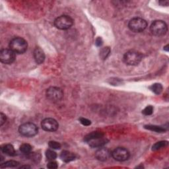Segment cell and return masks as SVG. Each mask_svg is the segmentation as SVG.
Returning <instances> with one entry per match:
<instances>
[{"instance_id":"1","label":"cell","mask_w":169,"mask_h":169,"mask_svg":"<svg viewBox=\"0 0 169 169\" xmlns=\"http://www.w3.org/2000/svg\"><path fill=\"white\" fill-rule=\"evenodd\" d=\"M142 58L143 55L141 52L132 50L125 53L124 56L123 60L127 65H137L141 62Z\"/></svg>"},{"instance_id":"2","label":"cell","mask_w":169,"mask_h":169,"mask_svg":"<svg viewBox=\"0 0 169 169\" xmlns=\"http://www.w3.org/2000/svg\"><path fill=\"white\" fill-rule=\"evenodd\" d=\"M9 48L11 50L17 54H23L28 48L27 42L20 37H16L12 39L9 43Z\"/></svg>"},{"instance_id":"3","label":"cell","mask_w":169,"mask_h":169,"mask_svg":"<svg viewBox=\"0 0 169 169\" xmlns=\"http://www.w3.org/2000/svg\"><path fill=\"white\" fill-rule=\"evenodd\" d=\"M167 31L168 27L166 23L161 20L154 21L150 27L151 32L156 36H164L167 33Z\"/></svg>"},{"instance_id":"4","label":"cell","mask_w":169,"mask_h":169,"mask_svg":"<svg viewBox=\"0 0 169 169\" xmlns=\"http://www.w3.org/2000/svg\"><path fill=\"white\" fill-rule=\"evenodd\" d=\"M147 27V21L143 19L135 17L129 21L128 27L134 32H140L143 31Z\"/></svg>"},{"instance_id":"5","label":"cell","mask_w":169,"mask_h":169,"mask_svg":"<svg viewBox=\"0 0 169 169\" xmlns=\"http://www.w3.org/2000/svg\"><path fill=\"white\" fill-rule=\"evenodd\" d=\"M19 132L22 136L25 137H33L38 133V128L36 125L31 122L23 124L19 126Z\"/></svg>"},{"instance_id":"6","label":"cell","mask_w":169,"mask_h":169,"mask_svg":"<svg viewBox=\"0 0 169 169\" xmlns=\"http://www.w3.org/2000/svg\"><path fill=\"white\" fill-rule=\"evenodd\" d=\"M74 25V20L68 15H61L56 18L54 21V25L60 30H67Z\"/></svg>"},{"instance_id":"7","label":"cell","mask_w":169,"mask_h":169,"mask_svg":"<svg viewBox=\"0 0 169 169\" xmlns=\"http://www.w3.org/2000/svg\"><path fill=\"white\" fill-rule=\"evenodd\" d=\"M46 97L52 102L60 101L64 96L63 91L57 87H50L46 90Z\"/></svg>"},{"instance_id":"8","label":"cell","mask_w":169,"mask_h":169,"mask_svg":"<svg viewBox=\"0 0 169 169\" xmlns=\"http://www.w3.org/2000/svg\"><path fill=\"white\" fill-rule=\"evenodd\" d=\"M129 152L124 147H118L112 152V157L118 161H125L129 157Z\"/></svg>"},{"instance_id":"9","label":"cell","mask_w":169,"mask_h":169,"mask_svg":"<svg viewBox=\"0 0 169 169\" xmlns=\"http://www.w3.org/2000/svg\"><path fill=\"white\" fill-rule=\"evenodd\" d=\"M15 60V53L11 49H3L0 52V60L5 64H11Z\"/></svg>"},{"instance_id":"10","label":"cell","mask_w":169,"mask_h":169,"mask_svg":"<svg viewBox=\"0 0 169 169\" xmlns=\"http://www.w3.org/2000/svg\"><path fill=\"white\" fill-rule=\"evenodd\" d=\"M42 129L46 132H55L58 129L59 124L56 120L54 118H48L43 120L41 123Z\"/></svg>"},{"instance_id":"11","label":"cell","mask_w":169,"mask_h":169,"mask_svg":"<svg viewBox=\"0 0 169 169\" xmlns=\"http://www.w3.org/2000/svg\"><path fill=\"white\" fill-rule=\"evenodd\" d=\"M112 156V152L110 149L107 148H100L96 151L95 153V157L100 161H106Z\"/></svg>"},{"instance_id":"12","label":"cell","mask_w":169,"mask_h":169,"mask_svg":"<svg viewBox=\"0 0 169 169\" xmlns=\"http://www.w3.org/2000/svg\"><path fill=\"white\" fill-rule=\"evenodd\" d=\"M108 142V140L107 139L104 138V136H103V137H97V138L91 140V141L88 142L87 143H89V146L91 147L96 148V147H102L103 146H104L105 144H107Z\"/></svg>"},{"instance_id":"13","label":"cell","mask_w":169,"mask_h":169,"mask_svg":"<svg viewBox=\"0 0 169 169\" xmlns=\"http://www.w3.org/2000/svg\"><path fill=\"white\" fill-rule=\"evenodd\" d=\"M34 58L38 64H41L45 60V54L40 48L37 47L34 51Z\"/></svg>"},{"instance_id":"14","label":"cell","mask_w":169,"mask_h":169,"mask_svg":"<svg viewBox=\"0 0 169 169\" xmlns=\"http://www.w3.org/2000/svg\"><path fill=\"white\" fill-rule=\"evenodd\" d=\"M1 150L2 153H5L9 156H15V148L11 144H6L3 145L1 147Z\"/></svg>"},{"instance_id":"15","label":"cell","mask_w":169,"mask_h":169,"mask_svg":"<svg viewBox=\"0 0 169 169\" xmlns=\"http://www.w3.org/2000/svg\"><path fill=\"white\" fill-rule=\"evenodd\" d=\"M60 157L64 162L69 163L75 160V154L68 151H64L61 152L60 154Z\"/></svg>"},{"instance_id":"16","label":"cell","mask_w":169,"mask_h":169,"mask_svg":"<svg viewBox=\"0 0 169 169\" xmlns=\"http://www.w3.org/2000/svg\"><path fill=\"white\" fill-rule=\"evenodd\" d=\"M104 136V133L100 132H93L91 133H89L88 135H87V136L85 137L84 140L86 142H88L91 140L94 139L95 138L97 137H103Z\"/></svg>"},{"instance_id":"17","label":"cell","mask_w":169,"mask_h":169,"mask_svg":"<svg viewBox=\"0 0 169 169\" xmlns=\"http://www.w3.org/2000/svg\"><path fill=\"white\" fill-rule=\"evenodd\" d=\"M145 128H146L149 130H151V131L157 132V133H163L167 131V129L165 128H163L161 126H158V125H145Z\"/></svg>"},{"instance_id":"18","label":"cell","mask_w":169,"mask_h":169,"mask_svg":"<svg viewBox=\"0 0 169 169\" xmlns=\"http://www.w3.org/2000/svg\"><path fill=\"white\" fill-rule=\"evenodd\" d=\"M149 89H150L152 92H153L154 94L159 95L161 94L163 91V87L161 83H154L149 87Z\"/></svg>"},{"instance_id":"19","label":"cell","mask_w":169,"mask_h":169,"mask_svg":"<svg viewBox=\"0 0 169 169\" xmlns=\"http://www.w3.org/2000/svg\"><path fill=\"white\" fill-rule=\"evenodd\" d=\"M19 165V163L15 161H7L3 164H2L1 167L2 168H14V167H17Z\"/></svg>"},{"instance_id":"20","label":"cell","mask_w":169,"mask_h":169,"mask_svg":"<svg viewBox=\"0 0 169 169\" xmlns=\"http://www.w3.org/2000/svg\"><path fill=\"white\" fill-rule=\"evenodd\" d=\"M32 146L28 143H23L20 147V151L24 154H30L32 151Z\"/></svg>"},{"instance_id":"21","label":"cell","mask_w":169,"mask_h":169,"mask_svg":"<svg viewBox=\"0 0 169 169\" xmlns=\"http://www.w3.org/2000/svg\"><path fill=\"white\" fill-rule=\"evenodd\" d=\"M46 157L48 161H54L57 157V154L54 151L48 149L46 152Z\"/></svg>"},{"instance_id":"22","label":"cell","mask_w":169,"mask_h":169,"mask_svg":"<svg viewBox=\"0 0 169 169\" xmlns=\"http://www.w3.org/2000/svg\"><path fill=\"white\" fill-rule=\"evenodd\" d=\"M167 145H168V142H166V141L158 142L153 145L152 149L153 151H157V150H158V149H161V148L166 147Z\"/></svg>"},{"instance_id":"23","label":"cell","mask_w":169,"mask_h":169,"mask_svg":"<svg viewBox=\"0 0 169 169\" xmlns=\"http://www.w3.org/2000/svg\"><path fill=\"white\" fill-rule=\"evenodd\" d=\"M110 49L108 47H105L101 50L100 52V56L102 59L105 60L107 58V57L110 54Z\"/></svg>"},{"instance_id":"24","label":"cell","mask_w":169,"mask_h":169,"mask_svg":"<svg viewBox=\"0 0 169 169\" xmlns=\"http://www.w3.org/2000/svg\"><path fill=\"white\" fill-rule=\"evenodd\" d=\"M153 107L151 105L147 106V107H146L142 110V113L146 116H150L153 114Z\"/></svg>"},{"instance_id":"25","label":"cell","mask_w":169,"mask_h":169,"mask_svg":"<svg viewBox=\"0 0 169 169\" xmlns=\"http://www.w3.org/2000/svg\"><path fill=\"white\" fill-rule=\"evenodd\" d=\"M48 146L52 149H60L61 148V145L60 143L55 141H50L48 143Z\"/></svg>"},{"instance_id":"26","label":"cell","mask_w":169,"mask_h":169,"mask_svg":"<svg viewBox=\"0 0 169 169\" xmlns=\"http://www.w3.org/2000/svg\"><path fill=\"white\" fill-rule=\"evenodd\" d=\"M79 121L81 124H83L85 126H88V125L91 124V122L89 120L85 118H81L79 119Z\"/></svg>"},{"instance_id":"27","label":"cell","mask_w":169,"mask_h":169,"mask_svg":"<svg viewBox=\"0 0 169 169\" xmlns=\"http://www.w3.org/2000/svg\"><path fill=\"white\" fill-rule=\"evenodd\" d=\"M47 167L48 168H52V169L53 168V169H54V168H57V167H58V165H57V162H56L54 161H50V163L48 164Z\"/></svg>"},{"instance_id":"28","label":"cell","mask_w":169,"mask_h":169,"mask_svg":"<svg viewBox=\"0 0 169 169\" xmlns=\"http://www.w3.org/2000/svg\"><path fill=\"white\" fill-rule=\"evenodd\" d=\"M0 116H0V125H3V124L5 122H6V120H7L6 116L4 114H3V113H1V115H0Z\"/></svg>"},{"instance_id":"29","label":"cell","mask_w":169,"mask_h":169,"mask_svg":"<svg viewBox=\"0 0 169 169\" xmlns=\"http://www.w3.org/2000/svg\"><path fill=\"white\" fill-rule=\"evenodd\" d=\"M95 44H96V45L97 46H102V44H103V40H102V38H100V37H99L98 38H96Z\"/></svg>"},{"instance_id":"30","label":"cell","mask_w":169,"mask_h":169,"mask_svg":"<svg viewBox=\"0 0 169 169\" xmlns=\"http://www.w3.org/2000/svg\"><path fill=\"white\" fill-rule=\"evenodd\" d=\"M159 4L161 5V6H167L168 5V1H161L158 2Z\"/></svg>"},{"instance_id":"31","label":"cell","mask_w":169,"mask_h":169,"mask_svg":"<svg viewBox=\"0 0 169 169\" xmlns=\"http://www.w3.org/2000/svg\"><path fill=\"white\" fill-rule=\"evenodd\" d=\"M20 168H30V167H28V166H23V167H21Z\"/></svg>"}]
</instances>
